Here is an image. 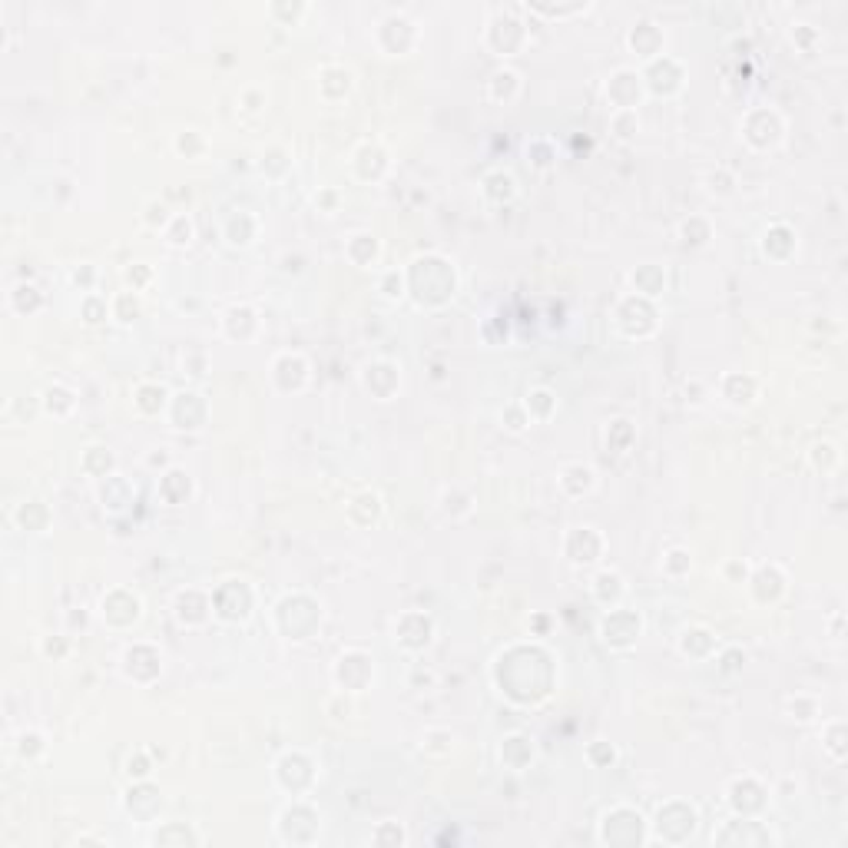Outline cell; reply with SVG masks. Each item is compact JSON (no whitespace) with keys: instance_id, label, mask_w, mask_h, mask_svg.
<instances>
[{"instance_id":"5b68a950","label":"cell","mask_w":848,"mask_h":848,"mask_svg":"<svg viewBox=\"0 0 848 848\" xmlns=\"http://www.w3.org/2000/svg\"><path fill=\"white\" fill-rule=\"evenodd\" d=\"M829 732H832V736H829V742H825V745H829V752H832L835 759H845V745H842V732H845V726H842V723H832V726H829Z\"/></svg>"},{"instance_id":"6da1fadb","label":"cell","mask_w":848,"mask_h":848,"mask_svg":"<svg viewBox=\"0 0 848 848\" xmlns=\"http://www.w3.org/2000/svg\"><path fill=\"white\" fill-rule=\"evenodd\" d=\"M636 636H639V617H633V613L613 610L603 620V639L610 646H630Z\"/></svg>"},{"instance_id":"277c9868","label":"cell","mask_w":848,"mask_h":848,"mask_svg":"<svg viewBox=\"0 0 848 848\" xmlns=\"http://www.w3.org/2000/svg\"><path fill=\"white\" fill-rule=\"evenodd\" d=\"M152 398H166V388H159V385H143V388L136 391V405L143 411H159L163 405L152 401Z\"/></svg>"},{"instance_id":"7a4b0ae2","label":"cell","mask_w":848,"mask_h":848,"mask_svg":"<svg viewBox=\"0 0 848 848\" xmlns=\"http://www.w3.org/2000/svg\"><path fill=\"white\" fill-rule=\"evenodd\" d=\"M166 239L173 245H189V239H193V222L186 215H173V229L166 232Z\"/></svg>"},{"instance_id":"8992f818","label":"cell","mask_w":848,"mask_h":848,"mask_svg":"<svg viewBox=\"0 0 848 848\" xmlns=\"http://www.w3.org/2000/svg\"><path fill=\"white\" fill-rule=\"evenodd\" d=\"M792 703H799V716H792V719H799V723H809V719H815V699H802V696H792Z\"/></svg>"},{"instance_id":"3957f363","label":"cell","mask_w":848,"mask_h":848,"mask_svg":"<svg viewBox=\"0 0 848 848\" xmlns=\"http://www.w3.org/2000/svg\"><path fill=\"white\" fill-rule=\"evenodd\" d=\"M812 461H815V468H822V470L835 468V464H838V451H835L832 441H822V444H815V448H812Z\"/></svg>"}]
</instances>
